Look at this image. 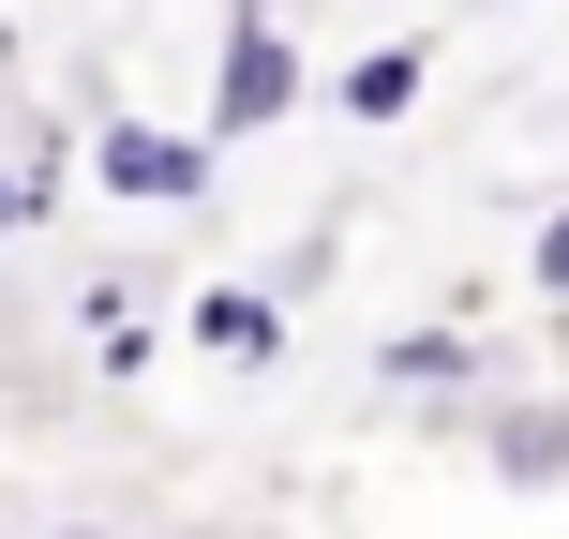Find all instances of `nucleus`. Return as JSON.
Listing matches in <instances>:
<instances>
[{
    "mask_svg": "<svg viewBox=\"0 0 569 539\" xmlns=\"http://www.w3.org/2000/svg\"><path fill=\"white\" fill-rule=\"evenodd\" d=\"M76 166H90V196H106V210H166V226L226 210V150H210V136H180V120H150V106H106Z\"/></svg>",
    "mask_w": 569,
    "mask_h": 539,
    "instance_id": "obj_1",
    "label": "nucleus"
},
{
    "mask_svg": "<svg viewBox=\"0 0 569 539\" xmlns=\"http://www.w3.org/2000/svg\"><path fill=\"white\" fill-rule=\"evenodd\" d=\"M300 106H315V46L270 16V0H226V46H210V120H196V136H210V150H256V136H284Z\"/></svg>",
    "mask_w": 569,
    "mask_h": 539,
    "instance_id": "obj_2",
    "label": "nucleus"
},
{
    "mask_svg": "<svg viewBox=\"0 0 569 539\" xmlns=\"http://www.w3.org/2000/svg\"><path fill=\"white\" fill-rule=\"evenodd\" d=\"M480 480H510V495H569V390H510L480 420Z\"/></svg>",
    "mask_w": 569,
    "mask_h": 539,
    "instance_id": "obj_3",
    "label": "nucleus"
},
{
    "mask_svg": "<svg viewBox=\"0 0 569 539\" xmlns=\"http://www.w3.org/2000/svg\"><path fill=\"white\" fill-rule=\"evenodd\" d=\"M60 196H76V136H60L46 106H16V120H0V240L60 226Z\"/></svg>",
    "mask_w": 569,
    "mask_h": 539,
    "instance_id": "obj_4",
    "label": "nucleus"
},
{
    "mask_svg": "<svg viewBox=\"0 0 569 539\" xmlns=\"http://www.w3.org/2000/svg\"><path fill=\"white\" fill-rule=\"evenodd\" d=\"M180 345L226 360V375H270L284 360V285H196V300H180Z\"/></svg>",
    "mask_w": 569,
    "mask_h": 539,
    "instance_id": "obj_5",
    "label": "nucleus"
},
{
    "mask_svg": "<svg viewBox=\"0 0 569 539\" xmlns=\"http://www.w3.org/2000/svg\"><path fill=\"white\" fill-rule=\"evenodd\" d=\"M420 76H435V46L405 30V46H360V60H345V76H330V106L360 120V136H390V120L420 106Z\"/></svg>",
    "mask_w": 569,
    "mask_h": 539,
    "instance_id": "obj_6",
    "label": "nucleus"
},
{
    "mask_svg": "<svg viewBox=\"0 0 569 539\" xmlns=\"http://www.w3.org/2000/svg\"><path fill=\"white\" fill-rule=\"evenodd\" d=\"M76 315H90V360H106V375H150V330H166V285H150V270H106Z\"/></svg>",
    "mask_w": 569,
    "mask_h": 539,
    "instance_id": "obj_7",
    "label": "nucleus"
},
{
    "mask_svg": "<svg viewBox=\"0 0 569 539\" xmlns=\"http://www.w3.org/2000/svg\"><path fill=\"white\" fill-rule=\"evenodd\" d=\"M480 375H495L480 330H390L375 345V390H480Z\"/></svg>",
    "mask_w": 569,
    "mask_h": 539,
    "instance_id": "obj_8",
    "label": "nucleus"
},
{
    "mask_svg": "<svg viewBox=\"0 0 569 539\" xmlns=\"http://www.w3.org/2000/svg\"><path fill=\"white\" fill-rule=\"evenodd\" d=\"M525 300L569 315V210H540V226H525Z\"/></svg>",
    "mask_w": 569,
    "mask_h": 539,
    "instance_id": "obj_9",
    "label": "nucleus"
},
{
    "mask_svg": "<svg viewBox=\"0 0 569 539\" xmlns=\"http://www.w3.org/2000/svg\"><path fill=\"white\" fill-rule=\"evenodd\" d=\"M30 539H120V525H30Z\"/></svg>",
    "mask_w": 569,
    "mask_h": 539,
    "instance_id": "obj_10",
    "label": "nucleus"
},
{
    "mask_svg": "<svg viewBox=\"0 0 569 539\" xmlns=\"http://www.w3.org/2000/svg\"><path fill=\"white\" fill-rule=\"evenodd\" d=\"M555 136H569V90H555Z\"/></svg>",
    "mask_w": 569,
    "mask_h": 539,
    "instance_id": "obj_11",
    "label": "nucleus"
},
{
    "mask_svg": "<svg viewBox=\"0 0 569 539\" xmlns=\"http://www.w3.org/2000/svg\"><path fill=\"white\" fill-rule=\"evenodd\" d=\"M555 330H569V315H555Z\"/></svg>",
    "mask_w": 569,
    "mask_h": 539,
    "instance_id": "obj_12",
    "label": "nucleus"
}]
</instances>
